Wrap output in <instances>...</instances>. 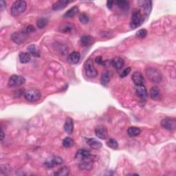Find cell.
Listing matches in <instances>:
<instances>
[{"label": "cell", "mask_w": 176, "mask_h": 176, "mask_svg": "<svg viewBox=\"0 0 176 176\" xmlns=\"http://www.w3.org/2000/svg\"><path fill=\"white\" fill-rule=\"evenodd\" d=\"M131 72V68H127L122 72L121 75V78H125L127 76L129 75V74Z\"/></svg>", "instance_id": "cell-37"}, {"label": "cell", "mask_w": 176, "mask_h": 176, "mask_svg": "<svg viewBox=\"0 0 176 176\" xmlns=\"http://www.w3.org/2000/svg\"><path fill=\"white\" fill-rule=\"evenodd\" d=\"M74 140L71 138H69V137H67L64 140H63V146L65 148H70L71 147L74 145Z\"/></svg>", "instance_id": "cell-30"}, {"label": "cell", "mask_w": 176, "mask_h": 176, "mask_svg": "<svg viewBox=\"0 0 176 176\" xmlns=\"http://www.w3.org/2000/svg\"><path fill=\"white\" fill-rule=\"evenodd\" d=\"M95 62H96L98 65H100L105 66L106 65V61L103 60L102 57H97L96 59H95Z\"/></svg>", "instance_id": "cell-36"}, {"label": "cell", "mask_w": 176, "mask_h": 176, "mask_svg": "<svg viewBox=\"0 0 176 176\" xmlns=\"http://www.w3.org/2000/svg\"><path fill=\"white\" fill-rule=\"evenodd\" d=\"M6 8V2L3 1V0H2V1L0 2V9H1V11H3Z\"/></svg>", "instance_id": "cell-39"}, {"label": "cell", "mask_w": 176, "mask_h": 176, "mask_svg": "<svg viewBox=\"0 0 176 176\" xmlns=\"http://www.w3.org/2000/svg\"><path fill=\"white\" fill-rule=\"evenodd\" d=\"M79 167L81 170L90 171L93 168V160L90 158V159L81 161V163L79 165Z\"/></svg>", "instance_id": "cell-14"}, {"label": "cell", "mask_w": 176, "mask_h": 176, "mask_svg": "<svg viewBox=\"0 0 176 176\" xmlns=\"http://www.w3.org/2000/svg\"><path fill=\"white\" fill-rule=\"evenodd\" d=\"M91 157V154L90 151L86 149H79L76 151L75 155V158L76 160H79L80 161H83L87 159H90Z\"/></svg>", "instance_id": "cell-10"}, {"label": "cell", "mask_w": 176, "mask_h": 176, "mask_svg": "<svg viewBox=\"0 0 176 176\" xmlns=\"http://www.w3.org/2000/svg\"><path fill=\"white\" fill-rule=\"evenodd\" d=\"M124 64H125L124 60H123L121 57H116L111 60V65L118 70H121L123 68V66H124Z\"/></svg>", "instance_id": "cell-18"}, {"label": "cell", "mask_w": 176, "mask_h": 176, "mask_svg": "<svg viewBox=\"0 0 176 176\" xmlns=\"http://www.w3.org/2000/svg\"><path fill=\"white\" fill-rule=\"evenodd\" d=\"M63 162V159L61 157L54 156L50 158H48V159L45 160L44 165L47 168H53L55 166H57V165L61 164Z\"/></svg>", "instance_id": "cell-9"}, {"label": "cell", "mask_w": 176, "mask_h": 176, "mask_svg": "<svg viewBox=\"0 0 176 176\" xmlns=\"http://www.w3.org/2000/svg\"><path fill=\"white\" fill-rule=\"evenodd\" d=\"M79 20L82 23L86 24L89 22L90 19H89V17H88V15H86L85 13H82L80 14L79 16Z\"/></svg>", "instance_id": "cell-33"}, {"label": "cell", "mask_w": 176, "mask_h": 176, "mask_svg": "<svg viewBox=\"0 0 176 176\" xmlns=\"http://www.w3.org/2000/svg\"><path fill=\"white\" fill-rule=\"evenodd\" d=\"M80 54L78 52H73L68 57V61L70 64H76L80 61Z\"/></svg>", "instance_id": "cell-16"}, {"label": "cell", "mask_w": 176, "mask_h": 176, "mask_svg": "<svg viewBox=\"0 0 176 176\" xmlns=\"http://www.w3.org/2000/svg\"><path fill=\"white\" fill-rule=\"evenodd\" d=\"M136 92L137 96H138L139 98H142V99H145L147 96V88L144 85L137 86Z\"/></svg>", "instance_id": "cell-19"}, {"label": "cell", "mask_w": 176, "mask_h": 176, "mask_svg": "<svg viewBox=\"0 0 176 176\" xmlns=\"http://www.w3.org/2000/svg\"><path fill=\"white\" fill-rule=\"evenodd\" d=\"M115 3V2L114 1H107V6L109 9H111L113 6V4Z\"/></svg>", "instance_id": "cell-40"}, {"label": "cell", "mask_w": 176, "mask_h": 176, "mask_svg": "<svg viewBox=\"0 0 176 176\" xmlns=\"http://www.w3.org/2000/svg\"><path fill=\"white\" fill-rule=\"evenodd\" d=\"M48 22V20L46 18H40L37 20V26L39 29H42L44 28V27L46 26Z\"/></svg>", "instance_id": "cell-31"}, {"label": "cell", "mask_w": 176, "mask_h": 176, "mask_svg": "<svg viewBox=\"0 0 176 176\" xmlns=\"http://www.w3.org/2000/svg\"><path fill=\"white\" fill-rule=\"evenodd\" d=\"M85 70L86 75L90 78H94L98 75L97 70L94 65V63L91 59H87L85 63Z\"/></svg>", "instance_id": "cell-5"}, {"label": "cell", "mask_w": 176, "mask_h": 176, "mask_svg": "<svg viewBox=\"0 0 176 176\" xmlns=\"http://www.w3.org/2000/svg\"><path fill=\"white\" fill-rule=\"evenodd\" d=\"M28 37V33H26L25 31H19L14 33L10 38L12 41L17 44H22L24 41L26 40Z\"/></svg>", "instance_id": "cell-6"}, {"label": "cell", "mask_w": 176, "mask_h": 176, "mask_svg": "<svg viewBox=\"0 0 176 176\" xmlns=\"http://www.w3.org/2000/svg\"><path fill=\"white\" fill-rule=\"evenodd\" d=\"M87 145L92 149H98L102 147V143L95 138H88L86 140Z\"/></svg>", "instance_id": "cell-21"}, {"label": "cell", "mask_w": 176, "mask_h": 176, "mask_svg": "<svg viewBox=\"0 0 176 176\" xmlns=\"http://www.w3.org/2000/svg\"><path fill=\"white\" fill-rule=\"evenodd\" d=\"M73 28V26L72 25H70V24H65L61 27L60 30L63 32V33H69V32L71 31Z\"/></svg>", "instance_id": "cell-35"}, {"label": "cell", "mask_w": 176, "mask_h": 176, "mask_svg": "<svg viewBox=\"0 0 176 176\" xmlns=\"http://www.w3.org/2000/svg\"><path fill=\"white\" fill-rule=\"evenodd\" d=\"M115 3L120 9L122 10H124V11H126V10L127 11L129 8V3L127 1H125V0H118V1L115 2Z\"/></svg>", "instance_id": "cell-24"}, {"label": "cell", "mask_w": 176, "mask_h": 176, "mask_svg": "<svg viewBox=\"0 0 176 176\" xmlns=\"http://www.w3.org/2000/svg\"><path fill=\"white\" fill-rule=\"evenodd\" d=\"M110 72L109 71H105L101 75V83L102 85L103 86H107L108 83H110Z\"/></svg>", "instance_id": "cell-23"}, {"label": "cell", "mask_w": 176, "mask_h": 176, "mask_svg": "<svg viewBox=\"0 0 176 176\" xmlns=\"http://www.w3.org/2000/svg\"><path fill=\"white\" fill-rule=\"evenodd\" d=\"M36 31V29H35V28L33 26H32V25H30L28 26H27L26 27V29L25 30V32L26 33H33V32H35Z\"/></svg>", "instance_id": "cell-38"}, {"label": "cell", "mask_w": 176, "mask_h": 176, "mask_svg": "<svg viewBox=\"0 0 176 176\" xmlns=\"http://www.w3.org/2000/svg\"><path fill=\"white\" fill-rule=\"evenodd\" d=\"M107 145L109 147H110L113 149H117L118 147V143L117 140H116L114 138H110L109 140L107 142Z\"/></svg>", "instance_id": "cell-32"}, {"label": "cell", "mask_w": 176, "mask_h": 176, "mask_svg": "<svg viewBox=\"0 0 176 176\" xmlns=\"http://www.w3.org/2000/svg\"><path fill=\"white\" fill-rule=\"evenodd\" d=\"M27 50H28V51L29 53L31 55L34 56V57H40L39 49V48L37 46V45H35L34 44L30 45L28 46Z\"/></svg>", "instance_id": "cell-22"}, {"label": "cell", "mask_w": 176, "mask_h": 176, "mask_svg": "<svg viewBox=\"0 0 176 176\" xmlns=\"http://www.w3.org/2000/svg\"><path fill=\"white\" fill-rule=\"evenodd\" d=\"M146 75L151 82L159 83L162 80V75L159 70L153 68H147L146 69Z\"/></svg>", "instance_id": "cell-2"}, {"label": "cell", "mask_w": 176, "mask_h": 176, "mask_svg": "<svg viewBox=\"0 0 176 176\" xmlns=\"http://www.w3.org/2000/svg\"><path fill=\"white\" fill-rule=\"evenodd\" d=\"M94 42V39L90 35H84L80 38V44L84 47H88L92 45Z\"/></svg>", "instance_id": "cell-15"}, {"label": "cell", "mask_w": 176, "mask_h": 176, "mask_svg": "<svg viewBox=\"0 0 176 176\" xmlns=\"http://www.w3.org/2000/svg\"><path fill=\"white\" fill-rule=\"evenodd\" d=\"M95 134L98 137V138L102 140H105L108 137V131L106 127L103 126L97 127L95 129Z\"/></svg>", "instance_id": "cell-11"}, {"label": "cell", "mask_w": 176, "mask_h": 176, "mask_svg": "<svg viewBox=\"0 0 176 176\" xmlns=\"http://www.w3.org/2000/svg\"><path fill=\"white\" fill-rule=\"evenodd\" d=\"M5 138V135H4V132H3V129H2V132H1V140L2 141V140H3V138Z\"/></svg>", "instance_id": "cell-41"}, {"label": "cell", "mask_w": 176, "mask_h": 176, "mask_svg": "<svg viewBox=\"0 0 176 176\" xmlns=\"http://www.w3.org/2000/svg\"><path fill=\"white\" fill-rule=\"evenodd\" d=\"M19 59L20 63H28L31 59V54L29 52H21L19 55Z\"/></svg>", "instance_id": "cell-25"}, {"label": "cell", "mask_w": 176, "mask_h": 176, "mask_svg": "<svg viewBox=\"0 0 176 176\" xmlns=\"http://www.w3.org/2000/svg\"><path fill=\"white\" fill-rule=\"evenodd\" d=\"M140 132H141V130L138 127H129L127 130V133L129 136L131 137H136L138 136Z\"/></svg>", "instance_id": "cell-28"}, {"label": "cell", "mask_w": 176, "mask_h": 176, "mask_svg": "<svg viewBox=\"0 0 176 176\" xmlns=\"http://www.w3.org/2000/svg\"><path fill=\"white\" fill-rule=\"evenodd\" d=\"M24 97L27 101L30 102H36L40 99L41 98V92L37 89L32 88L28 90H27L24 93Z\"/></svg>", "instance_id": "cell-4"}, {"label": "cell", "mask_w": 176, "mask_h": 176, "mask_svg": "<svg viewBox=\"0 0 176 176\" xmlns=\"http://www.w3.org/2000/svg\"><path fill=\"white\" fill-rule=\"evenodd\" d=\"M70 2V1H67V0H61V1L60 0V1L57 2L52 5V9L53 10H55V11L62 10L63 8H65Z\"/></svg>", "instance_id": "cell-17"}, {"label": "cell", "mask_w": 176, "mask_h": 176, "mask_svg": "<svg viewBox=\"0 0 176 176\" xmlns=\"http://www.w3.org/2000/svg\"><path fill=\"white\" fill-rule=\"evenodd\" d=\"M64 130L66 133H72L74 130V122L71 118H67L64 125Z\"/></svg>", "instance_id": "cell-20"}, {"label": "cell", "mask_w": 176, "mask_h": 176, "mask_svg": "<svg viewBox=\"0 0 176 176\" xmlns=\"http://www.w3.org/2000/svg\"><path fill=\"white\" fill-rule=\"evenodd\" d=\"M132 79L133 80V82L134 83L135 85H136L137 86L143 85L144 77L142 74L140 72H133V74L132 75Z\"/></svg>", "instance_id": "cell-13"}, {"label": "cell", "mask_w": 176, "mask_h": 176, "mask_svg": "<svg viewBox=\"0 0 176 176\" xmlns=\"http://www.w3.org/2000/svg\"><path fill=\"white\" fill-rule=\"evenodd\" d=\"M147 35V30L146 29H140L136 33V36L140 38V39H144L146 37Z\"/></svg>", "instance_id": "cell-34"}, {"label": "cell", "mask_w": 176, "mask_h": 176, "mask_svg": "<svg viewBox=\"0 0 176 176\" xmlns=\"http://www.w3.org/2000/svg\"><path fill=\"white\" fill-rule=\"evenodd\" d=\"M150 97L153 100H158L160 97V90L156 86L152 87L150 90Z\"/></svg>", "instance_id": "cell-27"}, {"label": "cell", "mask_w": 176, "mask_h": 176, "mask_svg": "<svg viewBox=\"0 0 176 176\" xmlns=\"http://www.w3.org/2000/svg\"><path fill=\"white\" fill-rule=\"evenodd\" d=\"M138 3L139 6L145 10L147 15L149 14L151 8H152V2L148 1V0H141V1H138Z\"/></svg>", "instance_id": "cell-12"}, {"label": "cell", "mask_w": 176, "mask_h": 176, "mask_svg": "<svg viewBox=\"0 0 176 176\" xmlns=\"http://www.w3.org/2000/svg\"><path fill=\"white\" fill-rule=\"evenodd\" d=\"M70 173V168L68 167H61L57 172H56L54 173L56 175L59 176H67Z\"/></svg>", "instance_id": "cell-29"}, {"label": "cell", "mask_w": 176, "mask_h": 176, "mask_svg": "<svg viewBox=\"0 0 176 176\" xmlns=\"http://www.w3.org/2000/svg\"><path fill=\"white\" fill-rule=\"evenodd\" d=\"M161 125L168 131H174L176 129V120L173 118H165L162 120Z\"/></svg>", "instance_id": "cell-7"}, {"label": "cell", "mask_w": 176, "mask_h": 176, "mask_svg": "<svg viewBox=\"0 0 176 176\" xmlns=\"http://www.w3.org/2000/svg\"><path fill=\"white\" fill-rule=\"evenodd\" d=\"M78 12H79L78 7L74 6V7H72V8L69 9L68 11H67L64 15H63V17H65V18H71V17L75 16Z\"/></svg>", "instance_id": "cell-26"}, {"label": "cell", "mask_w": 176, "mask_h": 176, "mask_svg": "<svg viewBox=\"0 0 176 176\" xmlns=\"http://www.w3.org/2000/svg\"><path fill=\"white\" fill-rule=\"evenodd\" d=\"M27 8V3L26 2L22 1H16L13 3L11 9H10V13L11 15L14 17H17L25 11Z\"/></svg>", "instance_id": "cell-1"}, {"label": "cell", "mask_w": 176, "mask_h": 176, "mask_svg": "<svg viewBox=\"0 0 176 176\" xmlns=\"http://www.w3.org/2000/svg\"><path fill=\"white\" fill-rule=\"evenodd\" d=\"M143 21L142 16L139 10H134L132 13V16L130 22V27L132 29H135L141 25Z\"/></svg>", "instance_id": "cell-3"}, {"label": "cell", "mask_w": 176, "mask_h": 176, "mask_svg": "<svg viewBox=\"0 0 176 176\" xmlns=\"http://www.w3.org/2000/svg\"><path fill=\"white\" fill-rule=\"evenodd\" d=\"M26 83V79L23 76L18 75H13L8 80L9 87H16L23 85Z\"/></svg>", "instance_id": "cell-8"}]
</instances>
